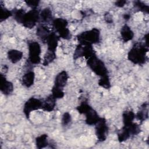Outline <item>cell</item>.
<instances>
[{
  "label": "cell",
  "instance_id": "6da1fadb",
  "mask_svg": "<svg viewBox=\"0 0 149 149\" xmlns=\"http://www.w3.org/2000/svg\"><path fill=\"white\" fill-rule=\"evenodd\" d=\"M148 45L145 44H135L128 53V59L134 64L144 63L146 61V54L148 50Z\"/></svg>",
  "mask_w": 149,
  "mask_h": 149
},
{
  "label": "cell",
  "instance_id": "9a60e30c",
  "mask_svg": "<svg viewBox=\"0 0 149 149\" xmlns=\"http://www.w3.org/2000/svg\"><path fill=\"white\" fill-rule=\"evenodd\" d=\"M50 34L49 29L44 25H40L37 29V36L43 42H46Z\"/></svg>",
  "mask_w": 149,
  "mask_h": 149
},
{
  "label": "cell",
  "instance_id": "d4e9b609",
  "mask_svg": "<svg viewBox=\"0 0 149 149\" xmlns=\"http://www.w3.org/2000/svg\"><path fill=\"white\" fill-rule=\"evenodd\" d=\"M51 91H52V96L56 99L62 98L64 96V92L63 91V88L54 86Z\"/></svg>",
  "mask_w": 149,
  "mask_h": 149
},
{
  "label": "cell",
  "instance_id": "f1b7e54d",
  "mask_svg": "<svg viewBox=\"0 0 149 149\" xmlns=\"http://www.w3.org/2000/svg\"><path fill=\"white\" fill-rule=\"evenodd\" d=\"M138 9H139L141 11L145 12L146 13H148L149 10V8L148 5H146L144 4L143 2L140 1H136L135 2V5H134Z\"/></svg>",
  "mask_w": 149,
  "mask_h": 149
},
{
  "label": "cell",
  "instance_id": "484cf974",
  "mask_svg": "<svg viewBox=\"0 0 149 149\" xmlns=\"http://www.w3.org/2000/svg\"><path fill=\"white\" fill-rule=\"evenodd\" d=\"M12 15H13V13L11 11L3 8L2 6V5H1V8H0V21L1 22H2L7 19L9 17H10Z\"/></svg>",
  "mask_w": 149,
  "mask_h": 149
},
{
  "label": "cell",
  "instance_id": "277c9868",
  "mask_svg": "<svg viewBox=\"0 0 149 149\" xmlns=\"http://www.w3.org/2000/svg\"><path fill=\"white\" fill-rule=\"evenodd\" d=\"M29 60L33 64H38L41 61V47L38 42L31 41L28 44Z\"/></svg>",
  "mask_w": 149,
  "mask_h": 149
},
{
  "label": "cell",
  "instance_id": "8992f818",
  "mask_svg": "<svg viewBox=\"0 0 149 149\" xmlns=\"http://www.w3.org/2000/svg\"><path fill=\"white\" fill-rule=\"evenodd\" d=\"M52 24L56 31L58 33L59 37L64 39L70 38V33L67 28L68 22L62 18H57L53 20Z\"/></svg>",
  "mask_w": 149,
  "mask_h": 149
},
{
  "label": "cell",
  "instance_id": "5b68a950",
  "mask_svg": "<svg viewBox=\"0 0 149 149\" xmlns=\"http://www.w3.org/2000/svg\"><path fill=\"white\" fill-rule=\"evenodd\" d=\"M40 17L39 12L36 9H32L27 13H25L21 24L25 27L31 29L34 27Z\"/></svg>",
  "mask_w": 149,
  "mask_h": 149
},
{
  "label": "cell",
  "instance_id": "ba28073f",
  "mask_svg": "<svg viewBox=\"0 0 149 149\" xmlns=\"http://www.w3.org/2000/svg\"><path fill=\"white\" fill-rule=\"evenodd\" d=\"M42 101L39 99L31 97L24 104L23 112L27 118L29 117L31 112L42 108Z\"/></svg>",
  "mask_w": 149,
  "mask_h": 149
},
{
  "label": "cell",
  "instance_id": "603a6c76",
  "mask_svg": "<svg viewBox=\"0 0 149 149\" xmlns=\"http://www.w3.org/2000/svg\"><path fill=\"white\" fill-rule=\"evenodd\" d=\"M130 136L131 135L129 130L123 126L118 133V139L119 142H123L127 140Z\"/></svg>",
  "mask_w": 149,
  "mask_h": 149
},
{
  "label": "cell",
  "instance_id": "30bf717a",
  "mask_svg": "<svg viewBox=\"0 0 149 149\" xmlns=\"http://www.w3.org/2000/svg\"><path fill=\"white\" fill-rule=\"evenodd\" d=\"M0 89L1 92L5 95H9L13 91V85L6 80L3 74L0 75Z\"/></svg>",
  "mask_w": 149,
  "mask_h": 149
},
{
  "label": "cell",
  "instance_id": "3957f363",
  "mask_svg": "<svg viewBox=\"0 0 149 149\" xmlns=\"http://www.w3.org/2000/svg\"><path fill=\"white\" fill-rule=\"evenodd\" d=\"M77 38L79 44L92 45L100 41V32L98 29L94 28L79 34Z\"/></svg>",
  "mask_w": 149,
  "mask_h": 149
},
{
  "label": "cell",
  "instance_id": "e0dca14e",
  "mask_svg": "<svg viewBox=\"0 0 149 149\" xmlns=\"http://www.w3.org/2000/svg\"><path fill=\"white\" fill-rule=\"evenodd\" d=\"M35 74L33 71H29L22 77V84L26 87H31L34 81Z\"/></svg>",
  "mask_w": 149,
  "mask_h": 149
},
{
  "label": "cell",
  "instance_id": "7c38bea8",
  "mask_svg": "<svg viewBox=\"0 0 149 149\" xmlns=\"http://www.w3.org/2000/svg\"><path fill=\"white\" fill-rule=\"evenodd\" d=\"M59 40V37L55 33H51L46 41L48 47L47 50L55 52L58 44Z\"/></svg>",
  "mask_w": 149,
  "mask_h": 149
},
{
  "label": "cell",
  "instance_id": "52a82bcc",
  "mask_svg": "<svg viewBox=\"0 0 149 149\" xmlns=\"http://www.w3.org/2000/svg\"><path fill=\"white\" fill-rule=\"evenodd\" d=\"M95 54L92 45L79 44L75 49L73 56L74 59L81 56H84L87 59Z\"/></svg>",
  "mask_w": 149,
  "mask_h": 149
},
{
  "label": "cell",
  "instance_id": "ffe728a7",
  "mask_svg": "<svg viewBox=\"0 0 149 149\" xmlns=\"http://www.w3.org/2000/svg\"><path fill=\"white\" fill-rule=\"evenodd\" d=\"M47 134H41L36 139V144L38 148H42L48 145Z\"/></svg>",
  "mask_w": 149,
  "mask_h": 149
},
{
  "label": "cell",
  "instance_id": "d6a6232c",
  "mask_svg": "<svg viewBox=\"0 0 149 149\" xmlns=\"http://www.w3.org/2000/svg\"><path fill=\"white\" fill-rule=\"evenodd\" d=\"M105 19L106 20L107 22H108V23H111V22H112V16H111V15L109 13H107L105 14Z\"/></svg>",
  "mask_w": 149,
  "mask_h": 149
},
{
  "label": "cell",
  "instance_id": "8fae6325",
  "mask_svg": "<svg viewBox=\"0 0 149 149\" xmlns=\"http://www.w3.org/2000/svg\"><path fill=\"white\" fill-rule=\"evenodd\" d=\"M84 115L86 116V122L89 125H95L100 119L97 112L92 108L89 109Z\"/></svg>",
  "mask_w": 149,
  "mask_h": 149
},
{
  "label": "cell",
  "instance_id": "5bb4252c",
  "mask_svg": "<svg viewBox=\"0 0 149 149\" xmlns=\"http://www.w3.org/2000/svg\"><path fill=\"white\" fill-rule=\"evenodd\" d=\"M56 98L52 95H49L43 102L42 105V109L45 111L51 112L54 110L56 105Z\"/></svg>",
  "mask_w": 149,
  "mask_h": 149
},
{
  "label": "cell",
  "instance_id": "83f0119b",
  "mask_svg": "<svg viewBox=\"0 0 149 149\" xmlns=\"http://www.w3.org/2000/svg\"><path fill=\"white\" fill-rule=\"evenodd\" d=\"M98 84L101 87H103L105 88H108L110 87V81L109 77H102L98 81Z\"/></svg>",
  "mask_w": 149,
  "mask_h": 149
},
{
  "label": "cell",
  "instance_id": "d6986e66",
  "mask_svg": "<svg viewBox=\"0 0 149 149\" xmlns=\"http://www.w3.org/2000/svg\"><path fill=\"white\" fill-rule=\"evenodd\" d=\"M135 114L132 111H126L123 113V122L124 125H128L133 122L135 118Z\"/></svg>",
  "mask_w": 149,
  "mask_h": 149
},
{
  "label": "cell",
  "instance_id": "44dd1931",
  "mask_svg": "<svg viewBox=\"0 0 149 149\" xmlns=\"http://www.w3.org/2000/svg\"><path fill=\"white\" fill-rule=\"evenodd\" d=\"M40 18L44 22H49L52 20V15L51 10L48 8H46L44 9L40 14Z\"/></svg>",
  "mask_w": 149,
  "mask_h": 149
},
{
  "label": "cell",
  "instance_id": "1f68e13d",
  "mask_svg": "<svg viewBox=\"0 0 149 149\" xmlns=\"http://www.w3.org/2000/svg\"><path fill=\"white\" fill-rule=\"evenodd\" d=\"M126 3V1H121L120 0V1H116L115 3V5L118 7H122L125 5Z\"/></svg>",
  "mask_w": 149,
  "mask_h": 149
},
{
  "label": "cell",
  "instance_id": "4dcf8cb0",
  "mask_svg": "<svg viewBox=\"0 0 149 149\" xmlns=\"http://www.w3.org/2000/svg\"><path fill=\"white\" fill-rule=\"evenodd\" d=\"M26 4L31 7L33 9H36L37 6H38L39 1H26Z\"/></svg>",
  "mask_w": 149,
  "mask_h": 149
},
{
  "label": "cell",
  "instance_id": "f546056e",
  "mask_svg": "<svg viewBox=\"0 0 149 149\" xmlns=\"http://www.w3.org/2000/svg\"><path fill=\"white\" fill-rule=\"evenodd\" d=\"M72 120L71 115L68 112H65L62 118V125L63 126L68 125Z\"/></svg>",
  "mask_w": 149,
  "mask_h": 149
},
{
  "label": "cell",
  "instance_id": "7402d4cb",
  "mask_svg": "<svg viewBox=\"0 0 149 149\" xmlns=\"http://www.w3.org/2000/svg\"><path fill=\"white\" fill-rule=\"evenodd\" d=\"M135 116L141 121H143L148 118V107L147 104H144L141 106V109L138 112Z\"/></svg>",
  "mask_w": 149,
  "mask_h": 149
},
{
  "label": "cell",
  "instance_id": "4fadbf2b",
  "mask_svg": "<svg viewBox=\"0 0 149 149\" xmlns=\"http://www.w3.org/2000/svg\"><path fill=\"white\" fill-rule=\"evenodd\" d=\"M68 80V74L67 72L65 70H63L59 73L55 77L54 86L63 88V87L67 83Z\"/></svg>",
  "mask_w": 149,
  "mask_h": 149
},
{
  "label": "cell",
  "instance_id": "7a4b0ae2",
  "mask_svg": "<svg viewBox=\"0 0 149 149\" xmlns=\"http://www.w3.org/2000/svg\"><path fill=\"white\" fill-rule=\"evenodd\" d=\"M87 64L88 67L101 78L108 77L107 69L104 63V62L98 58L96 55H94L92 56L87 59Z\"/></svg>",
  "mask_w": 149,
  "mask_h": 149
},
{
  "label": "cell",
  "instance_id": "cb8c5ba5",
  "mask_svg": "<svg viewBox=\"0 0 149 149\" xmlns=\"http://www.w3.org/2000/svg\"><path fill=\"white\" fill-rule=\"evenodd\" d=\"M56 58V54L55 52L47 50L44 58V62H43V65L44 66H47L50 63H51Z\"/></svg>",
  "mask_w": 149,
  "mask_h": 149
},
{
  "label": "cell",
  "instance_id": "2e32d148",
  "mask_svg": "<svg viewBox=\"0 0 149 149\" xmlns=\"http://www.w3.org/2000/svg\"><path fill=\"white\" fill-rule=\"evenodd\" d=\"M120 34L122 40L125 42L132 40L134 37V33L130 28L126 24L122 26L120 30Z\"/></svg>",
  "mask_w": 149,
  "mask_h": 149
},
{
  "label": "cell",
  "instance_id": "4316f807",
  "mask_svg": "<svg viewBox=\"0 0 149 149\" xmlns=\"http://www.w3.org/2000/svg\"><path fill=\"white\" fill-rule=\"evenodd\" d=\"M25 11L22 9H17V10H16L13 13V16H14V18L19 23H21L22 20L23 19V17L24 16V15L25 14Z\"/></svg>",
  "mask_w": 149,
  "mask_h": 149
},
{
  "label": "cell",
  "instance_id": "ac0fdd59",
  "mask_svg": "<svg viewBox=\"0 0 149 149\" xmlns=\"http://www.w3.org/2000/svg\"><path fill=\"white\" fill-rule=\"evenodd\" d=\"M8 57L10 61L15 63L23 57V52L17 49H10L8 52Z\"/></svg>",
  "mask_w": 149,
  "mask_h": 149
},
{
  "label": "cell",
  "instance_id": "9c48e42d",
  "mask_svg": "<svg viewBox=\"0 0 149 149\" xmlns=\"http://www.w3.org/2000/svg\"><path fill=\"white\" fill-rule=\"evenodd\" d=\"M95 125V134L100 141H104L106 140L108 127L107 124V121L104 118H100Z\"/></svg>",
  "mask_w": 149,
  "mask_h": 149
}]
</instances>
